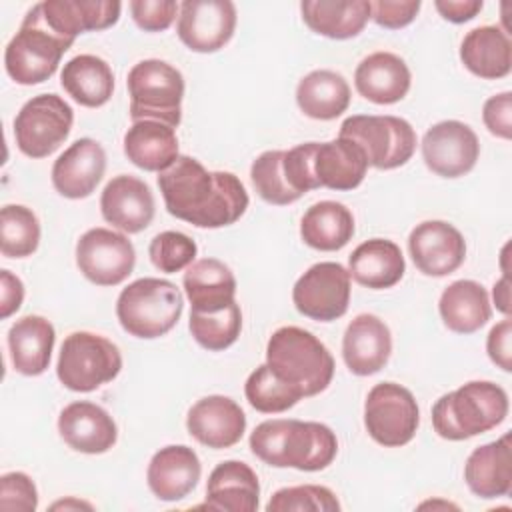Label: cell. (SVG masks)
Listing matches in <instances>:
<instances>
[{
	"label": "cell",
	"instance_id": "cell-45",
	"mask_svg": "<svg viewBox=\"0 0 512 512\" xmlns=\"http://www.w3.org/2000/svg\"><path fill=\"white\" fill-rule=\"evenodd\" d=\"M38 508V490L24 472H6L0 478V510L34 512Z\"/></svg>",
	"mask_w": 512,
	"mask_h": 512
},
{
	"label": "cell",
	"instance_id": "cell-2",
	"mask_svg": "<svg viewBox=\"0 0 512 512\" xmlns=\"http://www.w3.org/2000/svg\"><path fill=\"white\" fill-rule=\"evenodd\" d=\"M248 444L252 454L264 464L304 472L328 468L338 452V440L332 428L294 418L260 422L252 430Z\"/></svg>",
	"mask_w": 512,
	"mask_h": 512
},
{
	"label": "cell",
	"instance_id": "cell-43",
	"mask_svg": "<svg viewBox=\"0 0 512 512\" xmlns=\"http://www.w3.org/2000/svg\"><path fill=\"white\" fill-rule=\"evenodd\" d=\"M198 254L196 242L178 230H166L152 238L148 246L150 262L166 274H176L184 268H188Z\"/></svg>",
	"mask_w": 512,
	"mask_h": 512
},
{
	"label": "cell",
	"instance_id": "cell-28",
	"mask_svg": "<svg viewBox=\"0 0 512 512\" xmlns=\"http://www.w3.org/2000/svg\"><path fill=\"white\" fill-rule=\"evenodd\" d=\"M348 272L358 284L372 290H384L402 280L406 262L396 242L372 238L352 250L348 256Z\"/></svg>",
	"mask_w": 512,
	"mask_h": 512
},
{
	"label": "cell",
	"instance_id": "cell-12",
	"mask_svg": "<svg viewBox=\"0 0 512 512\" xmlns=\"http://www.w3.org/2000/svg\"><path fill=\"white\" fill-rule=\"evenodd\" d=\"M296 310L318 322H332L346 314L350 304V272L338 262L310 266L292 288Z\"/></svg>",
	"mask_w": 512,
	"mask_h": 512
},
{
	"label": "cell",
	"instance_id": "cell-7",
	"mask_svg": "<svg viewBox=\"0 0 512 512\" xmlns=\"http://www.w3.org/2000/svg\"><path fill=\"white\" fill-rule=\"evenodd\" d=\"M130 94V118L160 120L176 128L182 120L184 78L172 64L148 58L134 64L126 78Z\"/></svg>",
	"mask_w": 512,
	"mask_h": 512
},
{
	"label": "cell",
	"instance_id": "cell-11",
	"mask_svg": "<svg viewBox=\"0 0 512 512\" xmlns=\"http://www.w3.org/2000/svg\"><path fill=\"white\" fill-rule=\"evenodd\" d=\"M418 424L420 410L408 388L396 382H380L370 388L364 402V426L374 442L400 448L416 436Z\"/></svg>",
	"mask_w": 512,
	"mask_h": 512
},
{
	"label": "cell",
	"instance_id": "cell-29",
	"mask_svg": "<svg viewBox=\"0 0 512 512\" xmlns=\"http://www.w3.org/2000/svg\"><path fill=\"white\" fill-rule=\"evenodd\" d=\"M124 154L134 166L160 174L180 156L176 128L160 120L132 122L124 134Z\"/></svg>",
	"mask_w": 512,
	"mask_h": 512
},
{
	"label": "cell",
	"instance_id": "cell-53",
	"mask_svg": "<svg viewBox=\"0 0 512 512\" xmlns=\"http://www.w3.org/2000/svg\"><path fill=\"white\" fill-rule=\"evenodd\" d=\"M52 510H70V508H86V510H92V504L88 502H82V500H76V498H68V500H60V502H54L50 506Z\"/></svg>",
	"mask_w": 512,
	"mask_h": 512
},
{
	"label": "cell",
	"instance_id": "cell-25",
	"mask_svg": "<svg viewBox=\"0 0 512 512\" xmlns=\"http://www.w3.org/2000/svg\"><path fill=\"white\" fill-rule=\"evenodd\" d=\"M412 84L408 64L392 52H372L360 60L354 72L358 94L374 104L400 102Z\"/></svg>",
	"mask_w": 512,
	"mask_h": 512
},
{
	"label": "cell",
	"instance_id": "cell-30",
	"mask_svg": "<svg viewBox=\"0 0 512 512\" xmlns=\"http://www.w3.org/2000/svg\"><path fill=\"white\" fill-rule=\"evenodd\" d=\"M366 170V154L356 142L340 136L330 142H318L314 152V174L320 188L340 192L354 190L362 184Z\"/></svg>",
	"mask_w": 512,
	"mask_h": 512
},
{
	"label": "cell",
	"instance_id": "cell-15",
	"mask_svg": "<svg viewBox=\"0 0 512 512\" xmlns=\"http://www.w3.org/2000/svg\"><path fill=\"white\" fill-rule=\"evenodd\" d=\"M478 156V136L460 120H442L428 128L422 138L424 164L442 178L468 174L476 166Z\"/></svg>",
	"mask_w": 512,
	"mask_h": 512
},
{
	"label": "cell",
	"instance_id": "cell-5",
	"mask_svg": "<svg viewBox=\"0 0 512 512\" xmlns=\"http://www.w3.org/2000/svg\"><path fill=\"white\" fill-rule=\"evenodd\" d=\"M184 300L174 282L164 278H138L116 300L120 326L136 338L152 340L168 334L180 320Z\"/></svg>",
	"mask_w": 512,
	"mask_h": 512
},
{
	"label": "cell",
	"instance_id": "cell-44",
	"mask_svg": "<svg viewBox=\"0 0 512 512\" xmlns=\"http://www.w3.org/2000/svg\"><path fill=\"white\" fill-rule=\"evenodd\" d=\"M318 142L298 144L290 150H284L282 168L290 188L302 198L306 192L320 188L316 174H314V152Z\"/></svg>",
	"mask_w": 512,
	"mask_h": 512
},
{
	"label": "cell",
	"instance_id": "cell-39",
	"mask_svg": "<svg viewBox=\"0 0 512 512\" xmlns=\"http://www.w3.org/2000/svg\"><path fill=\"white\" fill-rule=\"evenodd\" d=\"M40 244L38 216L22 204H6L0 212V250L6 258H26Z\"/></svg>",
	"mask_w": 512,
	"mask_h": 512
},
{
	"label": "cell",
	"instance_id": "cell-32",
	"mask_svg": "<svg viewBox=\"0 0 512 512\" xmlns=\"http://www.w3.org/2000/svg\"><path fill=\"white\" fill-rule=\"evenodd\" d=\"M304 24L326 38L348 40L358 36L370 20L366 0H304L300 4Z\"/></svg>",
	"mask_w": 512,
	"mask_h": 512
},
{
	"label": "cell",
	"instance_id": "cell-1",
	"mask_svg": "<svg viewBox=\"0 0 512 512\" xmlns=\"http://www.w3.org/2000/svg\"><path fill=\"white\" fill-rule=\"evenodd\" d=\"M166 210L196 228L230 226L248 208V192L240 178L224 170H206L200 160L180 154L158 174Z\"/></svg>",
	"mask_w": 512,
	"mask_h": 512
},
{
	"label": "cell",
	"instance_id": "cell-9",
	"mask_svg": "<svg viewBox=\"0 0 512 512\" xmlns=\"http://www.w3.org/2000/svg\"><path fill=\"white\" fill-rule=\"evenodd\" d=\"M340 138L356 142L368 160V166L392 170L404 166L416 150V132L412 124L398 116L356 114L340 126Z\"/></svg>",
	"mask_w": 512,
	"mask_h": 512
},
{
	"label": "cell",
	"instance_id": "cell-13",
	"mask_svg": "<svg viewBox=\"0 0 512 512\" xmlns=\"http://www.w3.org/2000/svg\"><path fill=\"white\" fill-rule=\"evenodd\" d=\"M136 264L132 242L110 228H90L76 242V266L96 286L124 282Z\"/></svg>",
	"mask_w": 512,
	"mask_h": 512
},
{
	"label": "cell",
	"instance_id": "cell-50",
	"mask_svg": "<svg viewBox=\"0 0 512 512\" xmlns=\"http://www.w3.org/2000/svg\"><path fill=\"white\" fill-rule=\"evenodd\" d=\"M24 300V284L10 270H0V318L12 316Z\"/></svg>",
	"mask_w": 512,
	"mask_h": 512
},
{
	"label": "cell",
	"instance_id": "cell-10",
	"mask_svg": "<svg viewBox=\"0 0 512 512\" xmlns=\"http://www.w3.org/2000/svg\"><path fill=\"white\" fill-rule=\"evenodd\" d=\"M72 122L74 110L62 96L38 94L14 118L16 146L28 158H46L68 138Z\"/></svg>",
	"mask_w": 512,
	"mask_h": 512
},
{
	"label": "cell",
	"instance_id": "cell-17",
	"mask_svg": "<svg viewBox=\"0 0 512 512\" xmlns=\"http://www.w3.org/2000/svg\"><path fill=\"white\" fill-rule=\"evenodd\" d=\"M102 218L126 234H138L150 226L156 202L150 186L130 174L114 176L100 196Z\"/></svg>",
	"mask_w": 512,
	"mask_h": 512
},
{
	"label": "cell",
	"instance_id": "cell-51",
	"mask_svg": "<svg viewBox=\"0 0 512 512\" xmlns=\"http://www.w3.org/2000/svg\"><path fill=\"white\" fill-rule=\"evenodd\" d=\"M482 0H436L434 8L440 16L454 24H464L472 20L482 10Z\"/></svg>",
	"mask_w": 512,
	"mask_h": 512
},
{
	"label": "cell",
	"instance_id": "cell-20",
	"mask_svg": "<svg viewBox=\"0 0 512 512\" xmlns=\"http://www.w3.org/2000/svg\"><path fill=\"white\" fill-rule=\"evenodd\" d=\"M58 432L72 450L82 454H104L118 440L114 418L102 406L86 400L62 408Z\"/></svg>",
	"mask_w": 512,
	"mask_h": 512
},
{
	"label": "cell",
	"instance_id": "cell-40",
	"mask_svg": "<svg viewBox=\"0 0 512 512\" xmlns=\"http://www.w3.org/2000/svg\"><path fill=\"white\" fill-rule=\"evenodd\" d=\"M244 394L250 406L262 414H278L292 408L298 400H302V392L294 386L280 380L268 364L258 366L244 384Z\"/></svg>",
	"mask_w": 512,
	"mask_h": 512
},
{
	"label": "cell",
	"instance_id": "cell-3",
	"mask_svg": "<svg viewBox=\"0 0 512 512\" xmlns=\"http://www.w3.org/2000/svg\"><path fill=\"white\" fill-rule=\"evenodd\" d=\"M508 416V394L488 380H472L432 406V426L444 440L460 442L484 434Z\"/></svg>",
	"mask_w": 512,
	"mask_h": 512
},
{
	"label": "cell",
	"instance_id": "cell-33",
	"mask_svg": "<svg viewBox=\"0 0 512 512\" xmlns=\"http://www.w3.org/2000/svg\"><path fill=\"white\" fill-rule=\"evenodd\" d=\"M438 312L448 330L472 334L490 320L492 306L482 284L476 280H456L440 294Z\"/></svg>",
	"mask_w": 512,
	"mask_h": 512
},
{
	"label": "cell",
	"instance_id": "cell-24",
	"mask_svg": "<svg viewBox=\"0 0 512 512\" xmlns=\"http://www.w3.org/2000/svg\"><path fill=\"white\" fill-rule=\"evenodd\" d=\"M260 484L256 472L240 460L220 462L208 476L206 500L198 508L220 512L258 510Z\"/></svg>",
	"mask_w": 512,
	"mask_h": 512
},
{
	"label": "cell",
	"instance_id": "cell-42",
	"mask_svg": "<svg viewBox=\"0 0 512 512\" xmlns=\"http://www.w3.org/2000/svg\"><path fill=\"white\" fill-rule=\"evenodd\" d=\"M292 510L338 512L340 502L336 494L326 486L300 484V486H288V488L276 490L266 504V512H292Z\"/></svg>",
	"mask_w": 512,
	"mask_h": 512
},
{
	"label": "cell",
	"instance_id": "cell-8",
	"mask_svg": "<svg viewBox=\"0 0 512 512\" xmlns=\"http://www.w3.org/2000/svg\"><path fill=\"white\" fill-rule=\"evenodd\" d=\"M122 370L118 346L94 332H72L64 338L56 362L58 380L72 392H92L112 382Z\"/></svg>",
	"mask_w": 512,
	"mask_h": 512
},
{
	"label": "cell",
	"instance_id": "cell-22",
	"mask_svg": "<svg viewBox=\"0 0 512 512\" xmlns=\"http://www.w3.org/2000/svg\"><path fill=\"white\" fill-rule=\"evenodd\" d=\"M392 354V334L374 314H358L344 332L342 358L356 376L380 372Z\"/></svg>",
	"mask_w": 512,
	"mask_h": 512
},
{
	"label": "cell",
	"instance_id": "cell-4",
	"mask_svg": "<svg viewBox=\"0 0 512 512\" xmlns=\"http://www.w3.org/2000/svg\"><path fill=\"white\" fill-rule=\"evenodd\" d=\"M266 364L304 398L324 392L334 376L330 350L312 332L298 326H282L272 332L266 344Z\"/></svg>",
	"mask_w": 512,
	"mask_h": 512
},
{
	"label": "cell",
	"instance_id": "cell-21",
	"mask_svg": "<svg viewBox=\"0 0 512 512\" xmlns=\"http://www.w3.org/2000/svg\"><path fill=\"white\" fill-rule=\"evenodd\" d=\"M38 8L50 30L74 44L78 34L114 26L122 4L112 0H44L38 2Z\"/></svg>",
	"mask_w": 512,
	"mask_h": 512
},
{
	"label": "cell",
	"instance_id": "cell-46",
	"mask_svg": "<svg viewBox=\"0 0 512 512\" xmlns=\"http://www.w3.org/2000/svg\"><path fill=\"white\" fill-rule=\"evenodd\" d=\"M132 20L144 32H164L176 20L180 4L174 0H134L128 4Z\"/></svg>",
	"mask_w": 512,
	"mask_h": 512
},
{
	"label": "cell",
	"instance_id": "cell-16",
	"mask_svg": "<svg viewBox=\"0 0 512 512\" xmlns=\"http://www.w3.org/2000/svg\"><path fill=\"white\" fill-rule=\"evenodd\" d=\"M414 266L434 278L456 272L466 258V242L458 228L444 220L420 222L408 236Z\"/></svg>",
	"mask_w": 512,
	"mask_h": 512
},
{
	"label": "cell",
	"instance_id": "cell-47",
	"mask_svg": "<svg viewBox=\"0 0 512 512\" xmlns=\"http://www.w3.org/2000/svg\"><path fill=\"white\" fill-rule=\"evenodd\" d=\"M420 6V0H376L370 2V18L382 28L400 30L416 18Z\"/></svg>",
	"mask_w": 512,
	"mask_h": 512
},
{
	"label": "cell",
	"instance_id": "cell-38",
	"mask_svg": "<svg viewBox=\"0 0 512 512\" xmlns=\"http://www.w3.org/2000/svg\"><path fill=\"white\" fill-rule=\"evenodd\" d=\"M188 328L192 338L210 352H220L232 346L242 330V312L238 302H230L220 310L198 312L190 310Z\"/></svg>",
	"mask_w": 512,
	"mask_h": 512
},
{
	"label": "cell",
	"instance_id": "cell-34",
	"mask_svg": "<svg viewBox=\"0 0 512 512\" xmlns=\"http://www.w3.org/2000/svg\"><path fill=\"white\" fill-rule=\"evenodd\" d=\"M182 284L192 310L198 312L220 310L234 302L236 296V278L232 270L216 258L194 260L186 268Z\"/></svg>",
	"mask_w": 512,
	"mask_h": 512
},
{
	"label": "cell",
	"instance_id": "cell-23",
	"mask_svg": "<svg viewBox=\"0 0 512 512\" xmlns=\"http://www.w3.org/2000/svg\"><path fill=\"white\" fill-rule=\"evenodd\" d=\"M202 474L198 454L184 444L160 448L148 464L146 482L152 494L164 502H176L188 496Z\"/></svg>",
	"mask_w": 512,
	"mask_h": 512
},
{
	"label": "cell",
	"instance_id": "cell-31",
	"mask_svg": "<svg viewBox=\"0 0 512 512\" xmlns=\"http://www.w3.org/2000/svg\"><path fill=\"white\" fill-rule=\"evenodd\" d=\"M460 60L468 72L484 80H498L512 70V42L500 26H478L460 44Z\"/></svg>",
	"mask_w": 512,
	"mask_h": 512
},
{
	"label": "cell",
	"instance_id": "cell-49",
	"mask_svg": "<svg viewBox=\"0 0 512 512\" xmlns=\"http://www.w3.org/2000/svg\"><path fill=\"white\" fill-rule=\"evenodd\" d=\"M486 352L490 360L504 372L512 370V320L506 316L490 328L486 338Z\"/></svg>",
	"mask_w": 512,
	"mask_h": 512
},
{
	"label": "cell",
	"instance_id": "cell-18",
	"mask_svg": "<svg viewBox=\"0 0 512 512\" xmlns=\"http://www.w3.org/2000/svg\"><path fill=\"white\" fill-rule=\"evenodd\" d=\"M186 428L196 442L222 450L240 442L246 432V414L232 398L212 394L192 404Z\"/></svg>",
	"mask_w": 512,
	"mask_h": 512
},
{
	"label": "cell",
	"instance_id": "cell-19",
	"mask_svg": "<svg viewBox=\"0 0 512 512\" xmlns=\"http://www.w3.org/2000/svg\"><path fill=\"white\" fill-rule=\"evenodd\" d=\"M106 172V152L92 138L72 142L52 166V186L70 200L90 196Z\"/></svg>",
	"mask_w": 512,
	"mask_h": 512
},
{
	"label": "cell",
	"instance_id": "cell-14",
	"mask_svg": "<svg viewBox=\"0 0 512 512\" xmlns=\"http://www.w3.org/2000/svg\"><path fill=\"white\" fill-rule=\"evenodd\" d=\"M236 6L230 0H186L178 12V38L200 54L218 52L234 36Z\"/></svg>",
	"mask_w": 512,
	"mask_h": 512
},
{
	"label": "cell",
	"instance_id": "cell-27",
	"mask_svg": "<svg viewBox=\"0 0 512 512\" xmlns=\"http://www.w3.org/2000/svg\"><path fill=\"white\" fill-rule=\"evenodd\" d=\"M56 342L54 326L48 318L28 314L18 318L8 330V350L16 372L38 376L46 372Z\"/></svg>",
	"mask_w": 512,
	"mask_h": 512
},
{
	"label": "cell",
	"instance_id": "cell-6",
	"mask_svg": "<svg viewBox=\"0 0 512 512\" xmlns=\"http://www.w3.org/2000/svg\"><path fill=\"white\" fill-rule=\"evenodd\" d=\"M70 46V42L50 30L38 4H34L4 50V68L16 84H40L54 76L60 58Z\"/></svg>",
	"mask_w": 512,
	"mask_h": 512
},
{
	"label": "cell",
	"instance_id": "cell-35",
	"mask_svg": "<svg viewBox=\"0 0 512 512\" xmlns=\"http://www.w3.org/2000/svg\"><path fill=\"white\" fill-rule=\"evenodd\" d=\"M60 84L80 106L100 108L112 98L114 72L100 56L78 54L64 64Z\"/></svg>",
	"mask_w": 512,
	"mask_h": 512
},
{
	"label": "cell",
	"instance_id": "cell-41",
	"mask_svg": "<svg viewBox=\"0 0 512 512\" xmlns=\"http://www.w3.org/2000/svg\"><path fill=\"white\" fill-rule=\"evenodd\" d=\"M284 150H266L250 166V180L258 196L274 206H286L300 196L290 188L284 168H282Z\"/></svg>",
	"mask_w": 512,
	"mask_h": 512
},
{
	"label": "cell",
	"instance_id": "cell-26",
	"mask_svg": "<svg viewBox=\"0 0 512 512\" xmlns=\"http://www.w3.org/2000/svg\"><path fill=\"white\" fill-rule=\"evenodd\" d=\"M464 480L478 498H500L512 488L510 434L478 446L464 464Z\"/></svg>",
	"mask_w": 512,
	"mask_h": 512
},
{
	"label": "cell",
	"instance_id": "cell-37",
	"mask_svg": "<svg viewBox=\"0 0 512 512\" xmlns=\"http://www.w3.org/2000/svg\"><path fill=\"white\" fill-rule=\"evenodd\" d=\"M300 236L304 244H308L314 250H340L354 236V216L340 202H316L304 212L300 220Z\"/></svg>",
	"mask_w": 512,
	"mask_h": 512
},
{
	"label": "cell",
	"instance_id": "cell-48",
	"mask_svg": "<svg viewBox=\"0 0 512 512\" xmlns=\"http://www.w3.org/2000/svg\"><path fill=\"white\" fill-rule=\"evenodd\" d=\"M482 120L488 132L496 138H512V92L490 96L482 108Z\"/></svg>",
	"mask_w": 512,
	"mask_h": 512
},
{
	"label": "cell",
	"instance_id": "cell-36",
	"mask_svg": "<svg viewBox=\"0 0 512 512\" xmlns=\"http://www.w3.org/2000/svg\"><path fill=\"white\" fill-rule=\"evenodd\" d=\"M296 104L308 118L334 120L350 106V86L334 70H312L296 86Z\"/></svg>",
	"mask_w": 512,
	"mask_h": 512
},
{
	"label": "cell",
	"instance_id": "cell-52",
	"mask_svg": "<svg viewBox=\"0 0 512 512\" xmlns=\"http://www.w3.org/2000/svg\"><path fill=\"white\" fill-rule=\"evenodd\" d=\"M496 310H500L504 316H510V282L508 276H502L494 288H492Z\"/></svg>",
	"mask_w": 512,
	"mask_h": 512
}]
</instances>
